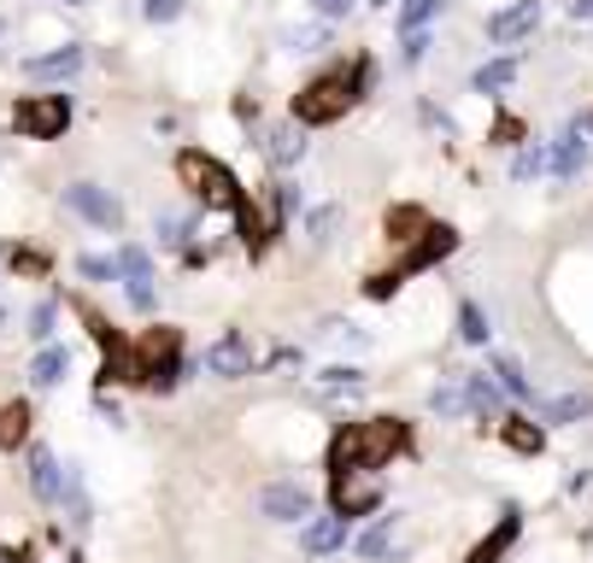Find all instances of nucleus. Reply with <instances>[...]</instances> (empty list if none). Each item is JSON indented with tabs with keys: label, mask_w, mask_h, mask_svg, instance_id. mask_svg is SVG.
I'll list each match as a JSON object with an SVG mask.
<instances>
[{
	"label": "nucleus",
	"mask_w": 593,
	"mask_h": 563,
	"mask_svg": "<svg viewBox=\"0 0 593 563\" xmlns=\"http://www.w3.org/2000/svg\"><path fill=\"white\" fill-rule=\"evenodd\" d=\"M353 107H359L353 77H346V71H323V77H312V82L294 94V123H305V130H323V123H341Z\"/></svg>",
	"instance_id": "f257e3e1"
},
{
	"label": "nucleus",
	"mask_w": 593,
	"mask_h": 563,
	"mask_svg": "<svg viewBox=\"0 0 593 563\" xmlns=\"http://www.w3.org/2000/svg\"><path fill=\"white\" fill-rule=\"evenodd\" d=\"M135 364H141V388L171 393L182 382V329H171V323L148 329V335L135 341Z\"/></svg>",
	"instance_id": "f03ea898"
},
{
	"label": "nucleus",
	"mask_w": 593,
	"mask_h": 563,
	"mask_svg": "<svg viewBox=\"0 0 593 563\" xmlns=\"http://www.w3.org/2000/svg\"><path fill=\"white\" fill-rule=\"evenodd\" d=\"M71 123V100L66 94H18L12 107V130L30 141H59Z\"/></svg>",
	"instance_id": "7ed1b4c3"
},
{
	"label": "nucleus",
	"mask_w": 593,
	"mask_h": 563,
	"mask_svg": "<svg viewBox=\"0 0 593 563\" xmlns=\"http://www.w3.org/2000/svg\"><path fill=\"white\" fill-rule=\"evenodd\" d=\"M353 429H359V470H382L388 458H400L412 446V429H405L400 416H364Z\"/></svg>",
	"instance_id": "20e7f679"
},
{
	"label": "nucleus",
	"mask_w": 593,
	"mask_h": 563,
	"mask_svg": "<svg viewBox=\"0 0 593 563\" xmlns=\"http://www.w3.org/2000/svg\"><path fill=\"white\" fill-rule=\"evenodd\" d=\"M376 505H382L376 470H341V475H330V511H341L346 523H353V516H371Z\"/></svg>",
	"instance_id": "39448f33"
},
{
	"label": "nucleus",
	"mask_w": 593,
	"mask_h": 563,
	"mask_svg": "<svg viewBox=\"0 0 593 563\" xmlns=\"http://www.w3.org/2000/svg\"><path fill=\"white\" fill-rule=\"evenodd\" d=\"M66 205L83 223H94V229H107V235H118L124 229V200L112 194V188H100V182H71L66 188Z\"/></svg>",
	"instance_id": "423d86ee"
},
{
	"label": "nucleus",
	"mask_w": 593,
	"mask_h": 563,
	"mask_svg": "<svg viewBox=\"0 0 593 563\" xmlns=\"http://www.w3.org/2000/svg\"><path fill=\"white\" fill-rule=\"evenodd\" d=\"M253 341L241 335V329H223V335L207 346V359H200V370L218 375V382H241V375H253Z\"/></svg>",
	"instance_id": "0eeeda50"
},
{
	"label": "nucleus",
	"mask_w": 593,
	"mask_h": 563,
	"mask_svg": "<svg viewBox=\"0 0 593 563\" xmlns=\"http://www.w3.org/2000/svg\"><path fill=\"white\" fill-rule=\"evenodd\" d=\"M118 277H124V300H130V311H141V318H153V311H159L153 259L141 253V247H118Z\"/></svg>",
	"instance_id": "6e6552de"
},
{
	"label": "nucleus",
	"mask_w": 593,
	"mask_h": 563,
	"mask_svg": "<svg viewBox=\"0 0 593 563\" xmlns=\"http://www.w3.org/2000/svg\"><path fill=\"white\" fill-rule=\"evenodd\" d=\"M453 253H459V229H453V223H429L418 241H405L400 270H405V277H418V270L441 264V259H453Z\"/></svg>",
	"instance_id": "1a4fd4ad"
},
{
	"label": "nucleus",
	"mask_w": 593,
	"mask_h": 563,
	"mask_svg": "<svg viewBox=\"0 0 593 563\" xmlns=\"http://www.w3.org/2000/svg\"><path fill=\"white\" fill-rule=\"evenodd\" d=\"M259 516H271V523H305V516H312V493L300 482H264L259 487Z\"/></svg>",
	"instance_id": "9d476101"
},
{
	"label": "nucleus",
	"mask_w": 593,
	"mask_h": 563,
	"mask_svg": "<svg viewBox=\"0 0 593 563\" xmlns=\"http://www.w3.org/2000/svg\"><path fill=\"white\" fill-rule=\"evenodd\" d=\"M535 24H541V0H511V7H500L488 18V41H494V48H511V41L535 36Z\"/></svg>",
	"instance_id": "9b49d317"
},
{
	"label": "nucleus",
	"mask_w": 593,
	"mask_h": 563,
	"mask_svg": "<svg viewBox=\"0 0 593 563\" xmlns=\"http://www.w3.org/2000/svg\"><path fill=\"white\" fill-rule=\"evenodd\" d=\"M341 546H346V516H341V511L305 516V523H300V552H305V557H330V552H341Z\"/></svg>",
	"instance_id": "f8f14e48"
},
{
	"label": "nucleus",
	"mask_w": 593,
	"mask_h": 563,
	"mask_svg": "<svg viewBox=\"0 0 593 563\" xmlns=\"http://www.w3.org/2000/svg\"><path fill=\"white\" fill-rule=\"evenodd\" d=\"M241 194H248V188H241L235 182V171H230V164H223V159H207V182H200V205H207V212H235V200Z\"/></svg>",
	"instance_id": "ddd939ff"
},
{
	"label": "nucleus",
	"mask_w": 593,
	"mask_h": 563,
	"mask_svg": "<svg viewBox=\"0 0 593 563\" xmlns=\"http://www.w3.org/2000/svg\"><path fill=\"white\" fill-rule=\"evenodd\" d=\"M83 71V48L77 41H66V48H53V53H30L24 59V77L30 82H66V77H77Z\"/></svg>",
	"instance_id": "4468645a"
},
{
	"label": "nucleus",
	"mask_w": 593,
	"mask_h": 563,
	"mask_svg": "<svg viewBox=\"0 0 593 563\" xmlns=\"http://www.w3.org/2000/svg\"><path fill=\"white\" fill-rule=\"evenodd\" d=\"M517 534H523V511H500L494 534H482L476 546H470V557H464V563H500L511 546H517Z\"/></svg>",
	"instance_id": "2eb2a0df"
},
{
	"label": "nucleus",
	"mask_w": 593,
	"mask_h": 563,
	"mask_svg": "<svg viewBox=\"0 0 593 563\" xmlns=\"http://www.w3.org/2000/svg\"><path fill=\"white\" fill-rule=\"evenodd\" d=\"M264 159L277 164V171H294L305 159V123H277V130H264Z\"/></svg>",
	"instance_id": "dca6fc26"
},
{
	"label": "nucleus",
	"mask_w": 593,
	"mask_h": 563,
	"mask_svg": "<svg viewBox=\"0 0 593 563\" xmlns=\"http://www.w3.org/2000/svg\"><path fill=\"white\" fill-rule=\"evenodd\" d=\"M500 446L517 452V458H541L546 452V429L535 423V416H505V423H500Z\"/></svg>",
	"instance_id": "f3484780"
},
{
	"label": "nucleus",
	"mask_w": 593,
	"mask_h": 563,
	"mask_svg": "<svg viewBox=\"0 0 593 563\" xmlns=\"http://www.w3.org/2000/svg\"><path fill=\"white\" fill-rule=\"evenodd\" d=\"M429 223H435V218H429L423 212V205H412V200H400V205H388V218H382V235L388 241H394V247H405V241H418L423 235V229Z\"/></svg>",
	"instance_id": "a211bd4d"
},
{
	"label": "nucleus",
	"mask_w": 593,
	"mask_h": 563,
	"mask_svg": "<svg viewBox=\"0 0 593 563\" xmlns=\"http://www.w3.org/2000/svg\"><path fill=\"white\" fill-rule=\"evenodd\" d=\"M59 487H66V475H59V458L48 446H30V493L42 499V505H59Z\"/></svg>",
	"instance_id": "6ab92c4d"
},
{
	"label": "nucleus",
	"mask_w": 593,
	"mask_h": 563,
	"mask_svg": "<svg viewBox=\"0 0 593 563\" xmlns=\"http://www.w3.org/2000/svg\"><path fill=\"white\" fill-rule=\"evenodd\" d=\"M30 423H36V411H30V400H7L0 405V452H18L30 441Z\"/></svg>",
	"instance_id": "aec40b11"
},
{
	"label": "nucleus",
	"mask_w": 593,
	"mask_h": 563,
	"mask_svg": "<svg viewBox=\"0 0 593 563\" xmlns=\"http://www.w3.org/2000/svg\"><path fill=\"white\" fill-rule=\"evenodd\" d=\"M66 375H71V346H42V352H36V364H30V382L36 388H59V382H66Z\"/></svg>",
	"instance_id": "412c9836"
},
{
	"label": "nucleus",
	"mask_w": 593,
	"mask_h": 563,
	"mask_svg": "<svg viewBox=\"0 0 593 563\" xmlns=\"http://www.w3.org/2000/svg\"><path fill=\"white\" fill-rule=\"evenodd\" d=\"M323 470L341 475V470H359V429L353 423H335L330 434V452H323Z\"/></svg>",
	"instance_id": "4be33fe9"
},
{
	"label": "nucleus",
	"mask_w": 593,
	"mask_h": 563,
	"mask_svg": "<svg viewBox=\"0 0 593 563\" xmlns=\"http://www.w3.org/2000/svg\"><path fill=\"white\" fill-rule=\"evenodd\" d=\"M587 164V148H582V130H564L559 148H552V171H559V182H576Z\"/></svg>",
	"instance_id": "5701e85b"
},
{
	"label": "nucleus",
	"mask_w": 593,
	"mask_h": 563,
	"mask_svg": "<svg viewBox=\"0 0 593 563\" xmlns=\"http://www.w3.org/2000/svg\"><path fill=\"white\" fill-rule=\"evenodd\" d=\"M464 393H470V411L476 416H500V405H505V388L494 382V375H464Z\"/></svg>",
	"instance_id": "b1692460"
},
{
	"label": "nucleus",
	"mask_w": 593,
	"mask_h": 563,
	"mask_svg": "<svg viewBox=\"0 0 593 563\" xmlns=\"http://www.w3.org/2000/svg\"><path fill=\"white\" fill-rule=\"evenodd\" d=\"M517 82V59H488V66H476V77H470V89L476 94H500Z\"/></svg>",
	"instance_id": "393cba45"
},
{
	"label": "nucleus",
	"mask_w": 593,
	"mask_h": 563,
	"mask_svg": "<svg viewBox=\"0 0 593 563\" xmlns=\"http://www.w3.org/2000/svg\"><path fill=\"white\" fill-rule=\"evenodd\" d=\"M488 370L500 375V388H505V393H517V400L535 405V382L523 375V364H517V359H505V352H494V359H488Z\"/></svg>",
	"instance_id": "a878e982"
},
{
	"label": "nucleus",
	"mask_w": 593,
	"mask_h": 563,
	"mask_svg": "<svg viewBox=\"0 0 593 563\" xmlns=\"http://www.w3.org/2000/svg\"><path fill=\"white\" fill-rule=\"evenodd\" d=\"M429 411H435V416H464V411H470L464 375H459V382H441V388H429Z\"/></svg>",
	"instance_id": "bb28decb"
},
{
	"label": "nucleus",
	"mask_w": 593,
	"mask_h": 563,
	"mask_svg": "<svg viewBox=\"0 0 593 563\" xmlns=\"http://www.w3.org/2000/svg\"><path fill=\"white\" fill-rule=\"evenodd\" d=\"M488 335H494V329H488V311L476 300H464L459 305V341L464 346H488Z\"/></svg>",
	"instance_id": "cd10ccee"
},
{
	"label": "nucleus",
	"mask_w": 593,
	"mask_h": 563,
	"mask_svg": "<svg viewBox=\"0 0 593 563\" xmlns=\"http://www.w3.org/2000/svg\"><path fill=\"white\" fill-rule=\"evenodd\" d=\"M207 159H212L207 148H182L177 153V182L189 188V194H200V182H207Z\"/></svg>",
	"instance_id": "c85d7f7f"
},
{
	"label": "nucleus",
	"mask_w": 593,
	"mask_h": 563,
	"mask_svg": "<svg viewBox=\"0 0 593 563\" xmlns=\"http://www.w3.org/2000/svg\"><path fill=\"white\" fill-rule=\"evenodd\" d=\"M441 7H446V0H400V18H394V24H400V36L429 30V18H435Z\"/></svg>",
	"instance_id": "c756f323"
},
{
	"label": "nucleus",
	"mask_w": 593,
	"mask_h": 563,
	"mask_svg": "<svg viewBox=\"0 0 593 563\" xmlns=\"http://www.w3.org/2000/svg\"><path fill=\"white\" fill-rule=\"evenodd\" d=\"M7 264L18 270V277H30V282H42L48 270H53V259L42 253V247H12V253H7Z\"/></svg>",
	"instance_id": "7c9ffc66"
},
{
	"label": "nucleus",
	"mask_w": 593,
	"mask_h": 563,
	"mask_svg": "<svg viewBox=\"0 0 593 563\" xmlns=\"http://www.w3.org/2000/svg\"><path fill=\"white\" fill-rule=\"evenodd\" d=\"M359 388H364V370H353V364H330V370H323V393H346V400H353Z\"/></svg>",
	"instance_id": "2f4dec72"
},
{
	"label": "nucleus",
	"mask_w": 593,
	"mask_h": 563,
	"mask_svg": "<svg viewBox=\"0 0 593 563\" xmlns=\"http://www.w3.org/2000/svg\"><path fill=\"white\" fill-rule=\"evenodd\" d=\"M400 288H405V270H400V264H394V270H376V277H364V294H371V300H394Z\"/></svg>",
	"instance_id": "473e14b6"
},
{
	"label": "nucleus",
	"mask_w": 593,
	"mask_h": 563,
	"mask_svg": "<svg viewBox=\"0 0 593 563\" xmlns=\"http://www.w3.org/2000/svg\"><path fill=\"white\" fill-rule=\"evenodd\" d=\"M153 229H159V241H165V247H189V218H177V212H159L153 218Z\"/></svg>",
	"instance_id": "72a5a7b5"
},
{
	"label": "nucleus",
	"mask_w": 593,
	"mask_h": 563,
	"mask_svg": "<svg viewBox=\"0 0 593 563\" xmlns=\"http://www.w3.org/2000/svg\"><path fill=\"white\" fill-rule=\"evenodd\" d=\"M388 546H394V516H382V523L359 540V552H364V557H388Z\"/></svg>",
	"instance_id": "f704fd0d"
},
{
	"label": "nucleus",
	"mask_w": 593,
	"mask_h": 563,
	"mask_svg": "<svg viewBox=\"0 0 593 563\" xmlns=\"http://www.w3.org/2000/svg\"><path fill=\"white\" fill-rule=\"evenodd\" d=\"M182 7H189V0H141V18H148V24H177Z\"/></svg>",
	"instance_id": "c9c22d12"
},
{
	"label": "nucleus",
	"mask_w": 593,
	"mask_h": 563,
	"mask_svg": "<svg viewBox=\"0 0 593 563\" xmlns=\"http://www.w3.org/2000/svg\"><path fill=\"white\" fill-rule=\"evenodd\" d=\"M53 323H59V305L53 300H42V305L30 311V335L36 341H53Z\"/></svg>",
	"instance_id": "e433bc0d"
},
{
	"label": "nucleus",
	"mask_w": 593,
	"mask_h": 563,
	"mask_svg": "<svg viewBox=\"0 0 593 563\" xmlns=\"http://www.w3.org/2000/svg\"><path fill=\"white\" fill-rule=\"evenodd\" d=\"M541 171H546V153H541V148H523L517 164H511V177H517V182H535Z\"/></svg>",
	"instance_id": "4c0bfd02"
},
{
	"label": "nucleus",
	"mask_w": 593,
	"mask_h": 563,
	"mask_svg": "<svg viewBox=\"0 0 593 563\" xmlns=\"http://www.w3.org/2000/svg\"><path fill=\"white\" fill-rule=\"evenodd\" d=\"M335 223H341V212H335V205H323V212H312V235H305V241H312V247H330Z\"/></svg>",
	"instance_id": "58836bf2"
},
{
	"label": "nucleus",
	"mask_w": 593,
	"mask_h": 563,
	"mask_svg": "<svg viewBox=\"0 0 593 563\" xmlns=\"http://www.w3.org/2000/svg\"><path fill=\"white\" fill-rule=\"evenodd\" d=\"M323 41H330V30H323V24H305V30H289V48H294V53H318V48H323Z\"/></svg>",
	"instance_id": "ea45409f"
},
{
	"label": "nucleus",
	"mask_w": 593,
	"mask_h": 563,
	"mask_svg": "<svg viewBox=\"0 0 593 563\" xmlns=\"http://www.w3.org/2000/svg\"><path fill=\"white\" fill-rule=\"evenodd\" d=\"M77 270H83L89 282H112V277H118V259H94V253H83V259H77Z\"/></svg>",
	"instance_id": "a19ab883"
},
{
	"label": "nucleus",
	"mask_w": 593,
	"mask_h": 563,
	"mask_svg": "<svg viewBox=\"0 0 593 563\" xmlns=\"http://www.w3.org/2000/svg\"><path fill=\"white\" fill-rule=\"evenodd\" d=\"M541 416H546V423H576V416H582V400H552V405H535Z\"/></svg>",
	"instance_id": "79ce46f5"
},
{
	"label": "nucleus",
	"mask_w": 593,
	"mask_h": 563,
	"mask_svg": "<svg viewBox=\"0 0 593 563\" xmlns=\"http://www.w3.org/2000/svg\"><path fill=\"white\" fill-rule=\"evenodd\" d=\"M429 48H435V41H429V30H412V36H405V53H400V59H405V66H418Z\"/></svg>",
	"instance_id": "37998d69"
},
{
	"label": "nucleus",
	"mask_w": 593,
	"mask_h": 563,
	"mask_svg": "<svg viewBox=\"0 0 593 563\" xmlns=\"http://www.w3.org/2000/svg\"><path fill=\"white\" fill-rule=\"evenodd\" d=\"M494 141H500V148H511V141H523V123H517V118H500V123H494Z\"/></svg>",
	"instance_id": "c03bdc74"
},
{
	"label": "nucleus",
	"mask_w": 593,
	"mask_h": 563,
	"mask_svg": "<svg viewBox=\"0 0 593 563\" xmlns=\"http://www.w3.org/2000/svg\"><path fill=\"white\" fill-rule=\"evenodd\" d=\"M312 7H318L323 18H346V12H353V0H312Z\"/></svg>",
	"instance_id": "a18cd8bd"
},
{
	"label": "nucleus",
	"mask_w": 593,
	"mask_h": 563,
	"mask_svg": "<svg viewBox=\"0 0 593 563\" xmlns=\"http://www.w3.org/2000/svg\"><path fill=\"white\" fill-rule=\"evenodd\" d=\"M7 563H36V546H7Z\"/></svg>",
	"instance_id": "49530a36"
},
{
	"label": "nucleus",
	"mask_w": 593,
	"mask_h": 563,
	"mask_svg": "<svg viewBox=\"0 0 593 563\" xmlns=\"http://www.w3.org/2000/svg\"><path fill=\"white\" fill-rule=\"evenodd\" d=\"M570 18H593V0H570Z\"/></svg>",
	"instance_id": "de8ad7c7"
},
{
	"label": "nucleus",
	"mask_w": 593,
	"mask_h": 563,
	"mask_svg": "<svg viewBox=\"0 0 593 563\" xmlns=\"http://www.w3.org/2000/svg\"><path fill=\"white\" fill-rule=\"evenodd\" d=\"M371 7H382V12H394V0H371Z\"/></svg>",
	"instance_id": "09e8293b"
},
{
	"label": "nucleus",
	"mask_w": 593,
	"mask_h": 563,
	"mask_svg": "<svg viewBox=\"0 0 593 563\" xmlns=\"http://www.w3.org/2000/svg\"><path fill=\"white\" fill-rule=\"evenodd\" d=\"M582 130H587V135H593V112H587V123H582Z\"/></svg>",
	"instance_id": "8fccbe9b"
},
{
	"label": "nucleus",
	"mask_w": 593,
	"mask_h": 563,
	"mask_svg": "<svg viewBox=\"0 0 593 563\" xmlns=\"http://www.w3.org/2000/svg\"><path fill=\"white\" fill-rule=\"evenodd\" d=\"M0 329H7V311H0Z\"/></svg>",
	"instance_id": "3c124183"
},
{
	"label": "nucleus",
	"mask_w": 593,
	"mask_h": 563,
	"mask_svg": "<svg viewBox=\"0 0 593 563\" xmlns=\"http://www.w3.org/2000/svg\"><path fill=\"white\" fill-rule=\"evenodd\" d=\"M0 36H7V18H0Z\"/></svg>",
	"instance_id": "603ef678"
},
{
	"label": "nucleus",
	"mask_w": 593,
	"mask_h": 563,
	"mask_svg": "<svg viewBox=\"0 0 593 563\" xmlns=\"http://www.w3.org/2000/svg\"><path fill=\"white\" fill-rule=\"evenodd\" d=\"M66 7H77V0H66Z\"/></svg>",
	"instance_id": "864d4df0"
},
{
	"label": "nucleus",
	"mask_w": 593,
	"mask_h": 563,
	"mask_svg": "<svg viewBox=\"0 0 593 563\" xmlns=\"http://www.w3.org/2000/svg\"><path fill=\"white\" fill-rule=\"evenodd\" d=\"M0 563H7V552H0Z\"/></svg>",
	"instance_id": "5fc2aeb1"
}]
</instances>
